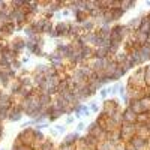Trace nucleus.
Masks as SVG:
<instances>
[{
    "label": "nucleus",
    "instance_id": "nucleus-1",
    "mask_svg": "<svg viewBox=\"0 0 150 150\" xmlns=\"http://www.w3.org/2000/svg\"><path fill=\"white\" fill-rule=\"evenodd\" d=\"M17 141H20L24 146H30L32 143L35 141V129H24V131L20 134Z\"/></svg>",
    "mask_w": 150,
    "mask_h": 150
},
{
    "label": "nucleus",
    "instance_id": "nucleus-2",
    "mask_svg": "<svg viewBox=\"0 0 150 150\" xmlns=\"http://www.w3.org/2000/svg\"><path fill=\"white\" fill-rule=\"evenodd\" d=\"M9 119H11L12 122L20 120V119H21V111H18V108H15V107L9 108Z\"/></svg>",
    "mask_w": 150,
    "mask_h": 150
},
{
    "label": "nucleus",
    "instance_id": "nucleus-3",
    "mask_svg": "<svg viewBox=\"0 0 150 150\" xmlns=\"http://www.w3.org/2000/svg\"><path fill=\"white\" fill-rule=\"evenodd\" d=\"M75 141H78V134H69L65 138L63 144H75Z\"/></svg>",
    "mask_w": 150,
    "mask_h": 150
},
{
    "label": "nucleus",
    "instance_id": "nucleus-4",
    "mask_svg": "<svg viewBox=\"0 0 150 150\" xmlns=\"http://www.w3.org/2000/svg\"><path fill=\"white\" fill-rule=\"evenodd\" d=\"M12 45H14V47H12L11 50H12V51H15V53H17V51H20V50H23V48H24V42L21 41V39H17V41H15L14 44H12Z\"/></svg>",
    "mask_w": 150,
    "mask_h": 150
},
{
    "label": "nucleus",
    "instance_id": "nucleus-5",
    "mask_svg": "<svg viewBox=\"0 0 150 150\" xmlns=\"http://www.w3.org/2000/svg\"><path fill=\"white\" fill-rule=\"evenodd\" d=\"M39 150H54V146H53V143H51V141H44L41 144V149H39Z\"/></svg>",
    "mask_w": 150,
    "mask_h": 150
},
{
    "label": "nucleus",
    "instance_id": "nucleus-6",
    "mask_svg": "<svg viewBox=\"0 0 150 150\" xmlns=\"http://www.w3.org/2000/svg\"><path fill=\"white\" fill-rule=\"evenodd\" d=\"M134 146H135V149H143V147H144L146 146V143H144V140H141V138H135L134 140Z\"/></svg>",
    "mask_w": 150,
    "mask_h": 150
},
{
    "label": "nucleus",
    "instance_id": "nucleus-7",
    "mask_svg": "<svg viewBox=\"0 0 150 150\" xmlns=\"http://www.w3.org/2000/svg\"><path fill=\"white\" fill-rule=\"evenodd\" d=\"M60 150H75V144H62Z\"/></svg>",
    "mask_w": 150,
    "mask_h": 150
},
{
    "label": "nucleus",
    "instance_id": "nucleus-8",
    "mask_svg": "<svg viewBox=\"0 0 150 150\" xmlns=\"http://www.w3.org/2000/svg\"><path fill=\"white\" fill-rule=\"evenodd\" d=\"M92 23H84V27H86V29H92Z\"/></svg>",
    "mask_w": 150,
    "mask_h": 150
},
{
    "label": "nucleus",
    "instance_id": "nucleus-9",
    "mask_svg": "<svg viewBox=\"0 0 150 150\" xmlns=\"http://www.w3.org/2000/svg\"><path fill=\"white\" fill-rule=\"evenodd\" d=\"M107 93H108V90H102V92H101V95H102V96H105Z\"/></svg>",
    "mask_w": 150,
    "mask_h": 150
}]
</instances>
